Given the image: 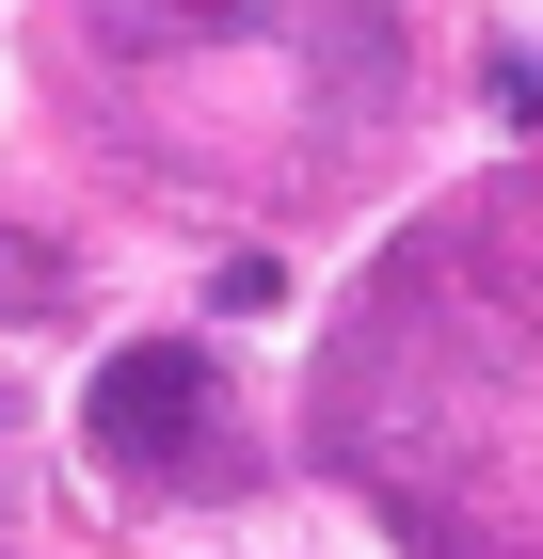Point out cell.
<instances>
[{
  "label": "cell",
  "mask_w": 543,
  "mask_h": 559,
  "mask_svg": "<svg viewBox=\"0 0 543 559\" xmlns=\"http://www.w3.org/2000/svg\"><path fill=\"white\" fill-rule=\"evenodd\" d=\"M81 448L128 496H176V479H224V368L192 336H128L81 384Z\"/></svg>",
  "instance_id": "6da1fadb"
},
{
  "label": "cell",
  "mask_w": 543,
  "mask_h": 559,
  "mask_svg": "<svg viewBox=\"0 0 543 559\" xmlns=\"http://www.w3.org/2000/svg\"><path fill=\"white\" fill-rule=\"evenodd\" d=\"M511 112H528V129H543V64H511Z\"/></svg>",
  "instance_id": "7a4b0ae2"
}]
</instances>
